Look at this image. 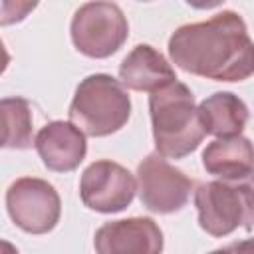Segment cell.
<instances>
[{
	"label": "cell",
	"mask_w": 254,
	"mask_h": 254,
	"mask_svg": "<svg viewBox=\"0 0 254 254\" xmlns=\"http://www.w3.org/2000/svg\"><path fill=\"white\" fill-rule=\"evenodd\" d=\"M169 56L181 69L216 81H242L254 75V42L240 14L232 10L175 30L169 38Z\"/></svg>",
	"instance_id": "1"
},
{
	"label": "cell",
	"mask_w": 254,
	"mask_h": 254,
	"mask_svg": "<svg viewBox=\"0 0 254 254\" xmlns=\"http://www.w3.org/2000/svg\"><path fill=\"white\" fill-rule=\"evenodd\" d=\"M149 109L155 147L163 157L181 159L192 153L206 135L192 91L181 81L153 91L149 95Z\"/></svg>",
	"instance_id": "2"
},
{
	"label": "cell",
	"mask_w": 254,
	"mask_h": 254,
	"mask_svg": "<svg viewBox=\"0 0 254 254\" xmlns=\"http://www.w3.org/2000/svg\"><path fill=\"white\" fill-rule=\"evenodd\" d=\"M131 115V99L125 85L107 73L87 75L69 103V123L91 137L119 131Z\"/></svg>",
	"instance_id": "3"
},
{
	"label": "cell",
	"mask_w": 254,
	"mask_h": 254,
	"mask_svg": "<svg viewBox=\"0 0 254 254\" xmlns=\"http://www.w3.org/2000/svg\"><path fill=\"white\" fill-rule=\"evenodd\" d=\"M198 224L212 236L254 226V171L238 179L202 183L194 190Z\"/></svg>",
	"instance_id": "4"
},
{
	"label": "cell",
	"mask_w": 254,
	"mask_h": 254,
	"mask_svg": "<svg viewBox=\"0 0 254 254\" xmlns=\"http://www.w3.org/2000/svg\"><path fill=\"white\" fill-rule=\"evenodd\" d=\"M129 24L113 2H87L71 18V42L87 58H107L127 40Z\"/></svg>",
	"instance_id": "5"
},
{
	"label": "cell",
	"mask_w": 254,
	"mask_h": 254,
	"mask_svg": "<svg viewBox=\"0 0 254 254\" xmlns=\"http://www.w3.org/2000/svg\"><path fill=\"white\" fill-rule=\"evenodd\" d=\"M6 208L14 224L24 232L46 234L58 224L62 202L56 189L48 181L22 177L8 189Z\"/></svg>",
	"instance_id": "6"
},
{
	"label": "cell",
	"mask_w": 254,
	"mask_h": 254,
	"mask_svg": "<svg viewBox=\"0 0 254 254\" xmlns=\"http://www.w3.org/2000/svg\"><path fill=\"white\" fill-rule=\"evenodd\" d=\"M194 189V181L173 167L163 155H147L137 167V190L141 202L159 214L181 210Z\"/></svg>",
	"instance_id": "7"
},
{
	"label": "cell",
	"mask_w": 254,
	"mask_h": 254,
	"mask_svg": "<svg viewBox=\"0 0 254 254\" xmlns=\"http://www.w3.org/2000/svg\"><path fill=\"white\" fill-rule=\"evenodd\" d=\"M137 190L133 175L113 161L91 163L79 181L81 202L95 212H119L131 204Z\"/></svg>",
	"instance_id": "8"
},
{
	"label": "cell",
	"mask_w": 254,
	"mask_h": 254,
	"mask_svg": "<svg viewBox=\"0 0 254 254\" xmlns=\"http://www.w3.org/2000/svg\"><path fill=\"white\" fill-rule=\"evenodd\" d=\"M97 254H161L163 232L151 218H123L105 222L93 238Z\"/></svg>",
	"instance_id": "9"
},
{
	"label": "cell",
	"mask_w": 254,
	"mask_h": 254,
	"mask_svg": "<svg viewBox=\"0 0 254 254\" xmlns=\"http://www.w3.org/2000/svg\"><path fill=\"white\" fill-rule=\"evenodd\" d=\"M34 147L42 163L56 173H67L79 167L87 151L85 133L67 121H52L44 125L36 135Z\"/></svg>",
	"instance_id": "10"
},
{
	"label": "cell",
	"mask_w": 254,
	"mask_h": 254,
	"mask_svg": "<svg viewBox=\"0 0 254 254\" xmlns=\"http://www.w3.org/2000/svg\"><path fill=\"white\" fill-rule=\"evenodd\" d=\"M119 77L125 87L149 93L177 81L171 64L149 44H139L125 56L119 65Z\"/></svg>",
	"instance_id": "11"
},
{
	"label": "cell",
	"mask_w": 254,
	"mask_h": 254,
	"mask_svg": "<svg viewBox=\"0 0 254 254\" xmlns=\"http://www.w3.org/2000/svg\"><path fill=\"white\" fill-rule=\"evenodd\" d=\"M202 167L218 179H238L254 171V145L242 135L220 137L202 151Z\"/></svg>",
	"instance_id": "12"
},
{
	"label": "cell",
	"mask_w": 254,
	"mask_h": 254,
	"mask_svg": "<svg viewBox=\"0 0 254 254\" xmlns=\"http://www.w3.org/2000/svg\"><path fill=\"white\" fill-rule=\"evenodd\" d=\"M198 115L204 125V131L220 137L240 135L248 121L246 103L230 91H216L210 97L202 99L198 105Z\"/></svg>",
	"instance_id": "13"
},
{
	"label": "cell",
	"mask_w": 254,
	"mask_h": 254,
	"mask_svg": "<svg viewBox=\"0 0 254 254\" xmlns=\"http://www.w3.org/2000/svg\"><path fill=\"white\" fill-rule=\"evenodd\" d=\"M2 113V145L6 149H28L34 137L32 105L24 97H6L0 103Z\"/></svg>",
	"instance_id": "14"
},
{
	"label": "cell",
	"mask_w": 254,
	"mask_h": 254,
	"mask_svg": "<svg viewBox=\"0 0 254 254\" xmlns=\"http://www.w3.org/2000/svg\"><path fill=\"white\" fill-rule=\"evenodd\" d=\"M208 254H254V238L234 242V244H230V246L212 250V252H208Z\"/></svg>",
	"instance_id": "15"
},
{
	"label": "cell",
	"mask_w": 254,
	"mask_h": 254,
	"mask_svg": "<svg viewBox=\"0 0 254 254\" xmlns=\"http://www.w3.org/2000/svg\"><path fill=\"white\" fill-rule=\"evenodd\" d=\"M34 6H36V4L18 2V4H16V20H22L24 14H26L28 10H32ZM10 22H14V16H8V10H2V24H10Z\"/></svg>",
	"instance_id": "16"
},
{
	"label": "cell",
	"mask_w": 254,
	"mask_h": 254,
	"mask_svg": "<svg viewBox=\"0 0 254 254\" xmlns=\"http://www.w3.org/2000/svg\"><path fill=\"white\" fill-rule=\"evenodd\" d=\"M2 254H18V250H16L10 242L4 240V242H2Z\"/></svg>",
	"instance_id": "17"
}]
</instances>
